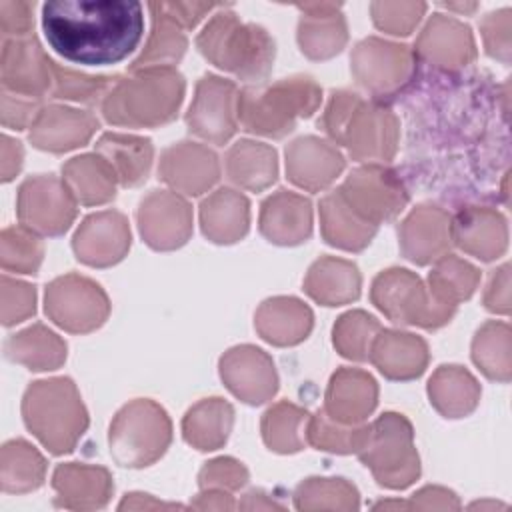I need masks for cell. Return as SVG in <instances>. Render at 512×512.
Returning <instances> with one entry per match:
<instances>
[{
    "label": "cell",
    "instance_id": "19",
    "mask_svg": "<svg viewBox=\"0 0 512 512\" xmlns=\"http://www.w3.org/2000/svg\"><path fill=\"white\" fill-rule=\"evenodd\" d=\"M158 178L182 194L198 196L220 178L218 158L208 146L178 142L162 152Z\"/></svg>",
    "mask_w": 512,
    "mask_h": 512
},
{
    "label": "cell",
    "instance_id": "21",
    "mask_svg": "<svg viewBox=\"0 0 512 512\" xmlns=\"http://www.w3.org/2000/svg\"><path fill=\"white\" fill-rule=\"evenodd\" d=\"M344 168V156L316 136H302L286 148L288 178L310 192L332 184Z\"/></svg>",
    "mask_w": 512,
    "mask_h": 512
},
{
    "label": "cell",
    "instance_id": "30",
    "mask_svg": "<svg viewBox=\"0 0 512 512\" xmlns=\"http://www.w3.org/2000/svg\"><path fill=\"white\" fill-rule=\"evenodd\" d=\"M254 326L258 334L274 346L302 342L312 330V312L298 298H270L256 310Z\"/></svg>",
    "mask_w": 512,
    "mask_h": 512
},
{
    "label": "cell",
    "instance_id": "56",
    "mask_svg": "<svg viewBox=\"0 0 512 512\" xmlns=\"http://www.w3.org/2000/svg\"><path fill=\"white\" fill-rule=\"evenodd\" d=\"M508 286H510V282H508V264H504L490 278V284H488V290H486V296H484V304H486L488 310L508 314V310H510Z\"/></svg>",
    "mask_w": 512,
    "mask_h": 512
},
{
    "label": "cell",
    "instance_id": "44",
    "mask_svg": "<svg viewBox=\"0 0 512 512\" xmlns=\"http://www.w3.org/2000/svg\"><path fill=\"white\" fill-rule=\"evenodd\" d=\"M370 424H342L318 410L308 418L306 442L318 450L336 454H358L368 440Z\"/></svg>",
    "mask_w": 512,
    "mask_h": 512
},
{
    "label": "cell",
    "instance_id": "29",
    "mask_svg": "<svg viewBox=\"0 0 512 512\" xmlns=\"http://www.w3.org/2000/svg\"><path fill=\"white\" fill-rule=\"evenodd\" d=\"M368 360L390 380H412L418 378L428 364V346L420 336L380 330L372 342Z\"/></svg>",
    "mask_w": 512,
    "mask_h": 512
},
{
    "label": "cell",
    "instance_id": "36",
    "mask_svg": "<svg viewBox=\"0 0 512 512\" xmlns=\"http://www.w3.org/2000/svg\"><path fill=\"white\" fill-rule=\"evenodd\" d=\"M226 174L240 188L260 192L278 176L276 150L262 142L240 140L226 154Z\"/></svg>",
    "mask_w": 512,
    "mask_h": 512
},
{
    "label": "cell",
    "instance_id": "47",
    "mask_svg": "<svg viewBox=\"0 0 512 512\" xmlns=\"http://www.w3.org/2000/svg\"><path fill=\"white\" fill-rule=\"evenodd\" d=\"M380 330V322L364 310L346 312L334 324V346L344 358L368 360L372 342Z\"/></svg>",
    "mask_w": 512,
    "mask_h": 512
},
{
    "label": "cell",
    "instance_id": "58",
    "mask_svg": "<svg viewBox=\"0 0 512 512\" xmlns=\"http://www.w3.org/2000/svg\"><path fill=\"white\" fill-rule=\"evenodd\" d=\"M162 8L182 26V28H192L196 22L210 12L212 8H218V4H198V2H160Z\"/></svg>",
    "mask_w": 512,
    "mask_h": 512
},
{
    "label": "cell",
    "instance_id": "45",
    "mask_svg": "<svg viewBox=\"0 0 512 512\" xmlns=\"http://www.w3.org/2000/svg\"><path fill=\"white\" fill-rule=\"evenodd\" d=\"M472 358L476 366L490 378L510 380V326L506 322H486L474 336Z\"/></svg>",
    "mask_w": 512,
    "mask_h": 512
},
{
    "label": "cell",
    "instance_id": "43",
    "mask_svg": "<svg viewBox=\"0 0 512 512\" xmlns=\"http://www.w3.org/2000/svg\"><path fill=\"white\" fill-rule=\"evenodd\" d=\"M478 280L480 274L472 264L454 254H444L428 274V288L438 302L456 308L474 294Z\"/></svg>",
    "mask_w": 512,
    "mask_h": 512
},
{
    "label": "cell",
    "instance_id": "32",
    "mask_svg": "<svg viewBox=\"0 0 512 512\" xmlns=\"http://www.w3.org/2000/svg\"><path fill=\"white\" fill-rule=\"evenodd\" d=\"M360 286L362 278L356 264L334 256L316 260L304 278L306 294L324 306H340L356 300Z\"/></svg>",
    "mask_w": 512,
    "mask_h": 512
},
{
    "label": "cell",
    "instance_id": "62",
    "mask_svg": "<svg viewBox=\"0 0 512 512\" xmlns=\"http://www.w3.org/2000/svg\"><path fill=\"white\" fill-rule=\"evenodd\" d=\"M266 494L264 492H260L258 490V498L260 500H256V496H254V492H248L246 494V500L240 504V508H248V510H252V508H282L280 504H276V502H272V500H262Z\"/></svg>",
    "mask_w": 512,
    "mask_h": 512
},
{
    "label": "cell",
    "instance_id": "10",
    "mask_svg": "<svg viewBox=\"0 0 512 512\" xmlns=\"http://www.w3.org/2000/svg\"><path fill=\"white\" fill-rule=\"evenodd\" d=\"M44 308L48 318L60 328L86 334L104 324L110 302L104 290L90 278L66 274L46 286Z\"/></svg>",
    "mask_w": 512,
    "mask_h": 512
},
{
    "label": "cell",
    "instance_id": "51",
    "mask_svg": "<svg viewBox=\"0 0 512 512\" xmlns=\"http://www.w3.org/2000/svg\"><path fill=\"white\" fill-rule=\"evenodd\" d=\"M36 290L34 286L2 276V324L12 326L34 314Z\"/></svg>",
    "mask_w": 512,
    "mask_h": 512
},
{
    "label": "cell",
    "instance_id": "11",
    "mask_svg": "<svg viewBox=\"0 0 512 512\" xmlns=\"http://www.w3.org/2000/svg\"><path fill=\"white\" fill-rule=\"evenodd\" d=\"M76 218V198L52 174L32 176L18 190V220L36 234L60 236Z\"/></svg>",
    "mask_w": 512,
    "mask_h": 512
},
{
    "label": "cell",
    "instance_id": "31",
    "mask_svg": "<svg viewBox=\"0 0 512 512\" xmlns=\"http://www.w3.org/2000/svg\"><path fill=\"white\" fill-rule=\"evenodd\" d=\"M250 204L236 190L220 188L200 206V226L208 240L232 244L246 236L250 224Z\"/></svg>",
    "mask_w": 512,
    "mask_h": 512
},
{
    "label": "cell",
    "instance_id": "27",
    "mask_svg": "<svg viewBox=\"0 0 512 512\" xmlns=\"http://www.w3.org/2000/svg\"><path fill=\"white\" fill-rule=\"evenodd\" d=\"M452 240L468 254L494 260L508 244L506 220L492 208H464L450 222Z\"/></svg>",
    "mask_w": 512,
    "mask_h": 512
},
{
    "label": "cell",
    "instance_id": "13",
    "mask_svg": "<svg viewBox=\"0 0 512 512\" xmlns=\"http://www.w3.org/2000/svg\"><path fill=\"white\" fill-rule=\"evenodd\" d=\"M338 192L356 214L374 226L392 220L408 202V192L398 176L380 164L356 168Z\"/></svg>",
    "mask_w": 512,
    "mask_h": 512
},
{
    "label": "cell",
    "instance_id": "42",
    "mask_svg": "<svg viewBox=\"0 0 512 512\" xmlns=\"http://www.w3.org/2000/svg\"><path fill=\"white\" fill-rule=\"evenodd\" d=\"M310 414L290 402H278L262 416V438L274 452H298L306 444Z\"/></svg>",
    "mask_w": 512,
    "mask_h": 512
},
{
    "label": "cell",
    "instance_id": "6",
    "mask_svg": "<svg viewBox=\"0 0 512 512\" xmlns=\"http://www.w3.org/2000/svg\"><path fill=\"white\" fill-rule=\"evenodd\" d=\"M200 52L218 68L246 82L268 76L274 60V40L256 24H242L234 12L214 14L196 40Z\"/></svg>",
    "mask_w": 512,
    "mask_h": 512
},
{
    "label": "cell",
    "instance_id": "50",
    "mask_svg": "<svg viewBox=\"0 0 512 512\" xmlns=\"http://www.w3.org/2000/svg\"><path fill=\"white\" fill-rule=\"evenodd\" d=\"M372 20L376 28L404 36L414 30L420 16L426 10V4L422 2H374L370 6Z\"/></svg>",
    "mask_w": 512,
    "mask_h": 512
},
{
    "label": "cell",
    "instance_id": "8",
    "mask_svg": "<svg viewBox=\"0 0 512 512\" xmlns=\"http://www.w3.org/2000/svg\"><path fill=\"white\" fill-rule=\"evenodd\" d=\"M358 456L372 470L378 484L386 488H406L420 474L414 432L402 414L386 412L372 422Z\"/></svg>",
    "mask_w": 512,
    "mask_h": 512
},
{
    "label": "cell",
    "instance_id": "57",
    "mask_svg": "<svg viewBox=\"0 0 512 512\" xmlns=\"http://www.w3.org/2000/svg\"><path fill=\"white\" fill-rule=\"evenodd\" d=\"M408 508H448V510H458L460 502L456 500V496L446 490V488H438V486H426L420 492L414 494L412 502H408Z\"/></svg>",
    "mask_w": 512,
    "mask_h": 512
},
{
    "label": "cell",
    "instance_id": "16",
    "mask_svg": "<svg viewBox=\"0 0 512 512\" xmlns=\"http://www.w3.org/2000/svg\"><path fill=\"white\" fill-rule=\"evenodd\" d=\"M220 376L226 388L248 404H262L278 390L272 358L250 344L230 348L220 358Z\"/></svg>",
    "mask_w": 512,
    "mask_h": 512
},
{
    "label": "cell",
    "instance_id": "37",
    "mask_svg": "<svg viewBox=\"0 0 512 512\" xmlns=\"http://www.w3.org/2000/svg\"><path fill=\"white\" fill-rule=\"evenodd\" d=\"M428 396L442 416L462 418L476 408L480 386L462 366H440L428 382Z\"/></svg>",
    "mask_w": 512,
    "mask_h": 512
},
{
    "label": "cell",
    "instance_id": "3",
    "mask_svg": "<svg viewBox=\"0 0 512 512\" xmlns=\"http://www.w3.org/2000/svg\"><path fill=\"white\" fill-rule=\"evenodd\" d=\"M324 132L348 148L356 160H390L398 142V120L382 106L364 102L358 94L334 92L320 120Z\"/></svg>",
    "mask_w": 512,
    "mask_h": 512
},
{
    "label": "cell",
    "instance_id": "54",
    "mask_svg": "<svg viewBox=\"0 0 512 512\" xmlns=\"http://www.w3.org/2000/svg\"><path fill=\"white\" fill-rule=\"evenodd\" d=\"M510 10H500L488 14L482 22V36L486 42V52L502 62L510 60Z\"/></svg>",
    "mask_w": 512,
    "mask_h": 512
},
{
    "label": "cell",
    "instance_id": "35",
    "mask_svg": "<svg viewBox=\"0 0 512 512\" xmlns=\"http://www.w3.org/2000/svg\"><path fill=\"white\" fill-rule=\"evenodd\" d=\"M62 180L76 202L84 206L106 204L116 196V174L100 154H82L62 166Z\"/></svg>",
    "mask_w": 512,
    "mask_h": 512
},
{
    "label": "cell",
    "instance_id": "7",
    "mask_svg": "<svg viewBox=\"0 0 512 512\" xmlns=\"http://www.w3.org/2000/svg\"><path fill=\"white\" fill-rule=\"evenodd\" d=\"M172 424L154 400H132L110 424V452L120 466L140 468L156 462L168 448Z\"/></svg>",
    "mask_w": 512,
    "mask_h": 512
},
{
    "label": "cell",
    "instance_id": "23",
    "mask_svg": "<svg viewBox=\"0 0 512 512\" xmlns=\"http://www.w3.org/2000/svg\"><path fill=\"white\" fill-rule=\"evenodd\" d=\"M98 128L90 112L68 106H46L30 126V142L46 152H66L86 144Z\"/></svg>",
    "mask_w": 512,
    "mask_h": 512
},
{
    "label": "cell",
    "instance_id": "52",
    "mask_svg": "<svg viewBox=\"0 0 512 512\" xmlns=\"http://www.w3.org/2000/svg\"><path fill=\"white\" fill-rule=\"evenodd\" d=\"M246 480H248V470L234 458H216L208 462L198 476L202 490L218 488V490L232 492L242 488Z\"/></svg>",
    "mask_w": 512,
    "mask_h": 512
},
{
    "label": "cell",
    "instance_id": "34",
    "mask_svg": "<svg viewBox=\"0 0 512 512\" xmlns=\"http://www.w3.org/2000/svg\"><path fill=\"white\" fill-rule=\"evenodd\" d=\"M320 226H322V236L328 244L342 250H352V252H358L364 246H368L378 228L368 220H364L360 214H356L348 206V202L340 196L338 190L322 198Z\"/></svg>",
    "mask_w": 512,
    "mask_h": 512
},
{
    "label": "cell",
    "instance_id": "38",
    "mask_svg": "<svg viewBox=\"0 0 512 512\" xmlns=\"http://www.w3.org/2000/svg\"><path fill=\"white\" fill-rule=\"evenodd\" d=\"M6 358L28 366L30 370H56L66 360V342L42 324H34L4 344Z\"/></svg>",
    "mask_w": 512,
    "mask_h": 512
},
{
    "label": "cell",
    "instance_id": "46",
    "mask_svg": "<svg viewBox=\"0 0 512 512\" xmlns=\"http://www.w3.org/2000/svg\"><path fill=\"white\" fill-rule=\"evenodd\" d=\"M298 510H356L358 490L344 478H308L296 492Z\"/></svg>",
    "mask_w": 512,
    "mask_h": 512
},
{
    "label": "cell",
    "instance_id": "33",
    "mask_svg": "<svg viewBox=\"0 0 512 512\" xmlns=\"http://www.w3.org/2000/svg\"><path fill=\"white\" fill-rule=\"evenodd\" d=\"M96 154L110 164L122 186H138L148 178L154 150L148 138L106 132L96 142Z\"/></svg>",
    "mask_w": 512,
    "mask_h": 512
},
{
    "label": "cell",
    "instance_id": "26",
    "mask_svg": "<svg viewBox=\"0 0 512 512\" xmlns=\"http://www.w3.org/2000/svg\"><path fill=\"white\" fill-rule=\"evenodd\" d=\"M416 52L440 68H460L476 56L470 28L444 14H434L424 26Z\"/></svg>",
    "mask_w": 512,
    "mask_h": 512
},
{
    "label": "cell",
    "instance_id": "1",
    "mask_svg": "<svg viewBox=\"0 0 512 512\" xmlns=\"http://www.w3.org/2000/svg\"><path fill=\"white\" fill-rule=\"evenodd\" d=\"M44 36L64 60L106 66L142 40V4L128 0H54L42 6Z\"/></svg>",
    "mask_w": 512,
    "mask_h": 512
},
{
    "label": "cell",
    "instance_id": "22",
    "mask_svg": "<svg viewBox=\"0 0 512 512\" xmlns=\"http://www.w3.org/2000/svg\"><path fill=\"white\" fill-rule=\"evenodd\" d=\"M56 506L68 510H96L106 506L114 484L106 468L88 464H60L52 474Z\"/></svg>",
    "mask_w": 512,
    "mask_h": 512
},
{
    "label": "cell",
    "instance_id": "55",
    "mask_svg": "<svg viewBox=\"0 0 512 512\" xmlns=\"http://www.w3.org/2000/svg\"><path fill=\"white\" fill-rule=\"evenodd\" d=\"M0 28L4 38L32 36V4L28 2H0Z\"/></svg>",
    "mask_w": 512,
    "mask_h": 512
},
{
    "label": "cell",
    "instance_id": "12",
    "mask_svg": "<svg viewBox=\"0 0 512 512\" xmlns=\"http://www.w3.org/2000/svg\"><path fill=\"white\" fill-rule=\"evenodd\" d=\"M350 62L352 74L360 86L376 96H388L410 82L416 56L404 44L366 38L354 46Z\"/></svg>",
    "mask_w": 512,
    "mask_h": 512
},
{
    "label": "cell",
    "instance_id": "40",
    "mask_svg": "<svg viewBox=\"0 0 512 512\" xmlns=\"http://www.w3.org/2000/svg\"><path fill=\"white\" fill-rule=\"evenodd\" d=\"M152 10V34L144 52L130 66L132 72L146 68H174L186 50V36L182 26L162 8V4H150Z\"/></svg>",
    "mask_w": 512,
    "mask_h": 512
},
{
    "label": "cell",
    "instance_id": "49",
    "mask_svg": "<svg viewBox=\"0 0 512 512\" xmlns=\"http://www.w3.org/2000/svg\"><path fill=\"white\" fill-rule=\"evenodd\" d=\"M116 78L86 76L68 68L52 64V98H68L78 102H94L104 98Z\"/></svg>",
    "mask_w": 512,
    "mask_h": 512
},
{
    "label": "cell",
    "instance_id": "53",
    "mask_svg": "<svg viewBox=\"0 0 512 512\" xmlns=\"http://www.w3.org/2000/svg\"><path fill=\"white\" fill-rule=\"evenodd\" d=\"M40 98H30L2 90V124L8 128L24 130L30 128L40 114Z\"/></svg>",
    "mask_w": 512,
    "mask_h": 512
},
{
    "label": "cell",
    "instance_id": "2",
    "mask_svg": "<svg viewBox=\"0 0 512 512\" xmlns=\"http://www.w3.org/2000/svg\"><path fill=\"white\" fill-rule=\"evenodd\" d=\"M182 98L184 78L174 68H146L134 78H116L102 98V114L116 126H160L176 116Z\"/></svg>",
    "mask_w": 512,
    "mask_h": 512
},
{
    "label": "cell",
    "instance_id": "9",
    "mask_svg": "<svg viewBox=\"0 0 512 512\" xmlns=\"http://www.w3.org/2000/svg\"><path fill=\"white\" fill-rule=\"evenodd\" d=\"M370 298L392 322L422 328H438L450 322L456 312L454 306L438 302L430 288L404 268L380 272L372 282Z\"/></svg>",
    "mask_w": 512,
    "mask_h": 512
},
{
    "label": "cell",
    "instance_id": "39",
    "mask_svg": "<svg viewBox=\"0 0 512 512\" xmlns=\"http://www.w3.org/2000/svg\"><path fill=\"white\" fill-rule=\"evenodd\" d=\"M234 410L222 398H208L192 406L182 420V434L198 450H216L226 444L232 430Z\"/></svg>",
    "mask_w": 512,
    "mask_h": 512
},
{
    "label": "cell",
    "instance_id": "59",
    "mask_svg": "<svg viewBox=\"0 0 512 512\" xmlns=\"http://www.w3.org/2000/svg\"><path fill=\"white\" fill-rule=\"evenodd\" d=\"M22 166V146L10 136H2V180L8 182L18 174Z\"/></svg>",
    "mask_w": 512,
    "mask_h": 512
},
{
    "label": "cell",
    "instance_id": "48",
    "mask_svg": "<svg viewBox=\"0 0 512 512\" xmlns=\"http://www.w3.org/2000/svg\"><path fill=\"white\" fill-rule=\"evenodd\" d=\"M0 246V260L6 272L12 270L22 274H36L44 256V246L36 232L28 230L26 226L4 228Z\"/></svg>",
    "mask_w": 512,
    "mask_h": 512
},
{
    "label": "cell",
    "instance_id": "20",
    "mask_svg": "<svg viewBox=\"0 0 512 512\" xmlns=\"http://www.w3.org/2000/svg\"><path fill=\"white\" fill-rule=\"evenodd\" d=\"M402 254L416 264H430L442 258L450 246V216L434 206L420 204L398 228Z\"/></svg>",
    "mask_w": 512,
    "mask_h": 512
},
{
    "label": "cell",
    "instance_id": "5",
    "mask_svg": "<svg viewBox=\"0 0 512 512\" xmlns=\"http://www.w3.org/2000/svg\"><path fill=\"white\" fill-rule=\"evenodd\" d=\"M320 100L322 90L308 76L244 88L238 96V122L248 132L282 138L294 130L298 118H308Z\"/></svg>",
    "mask_w": 512,
    "mask_h": 512
},
{
    "label": "cell",
    "instance_id": "60",
    "mask_svg": "<svg viewBox=\"0 0 512 512\" xmlns=\"http://www.w3.org/2000/svg\"><path fill=\"white\" fill-rule=\"evenodd\" d=\"M194 508H216V510H230L234 508V502H232V496L226 492V490H218V488H208V490H202L200 498L196 502H192Z\"/></svg>",
    "mask_w": 512,
    "mask_h": 512
},
{
    "label": "cell",
    "instance_id": "18",
    "mask_svg": "<svg viewBox=\"0 0 512 512\" xmlns=\"http://www.w3.org/2000/svg\"><path fill=\"white\" fill-rule=\"evenodd\" d=\"M72 248L76 258L88 266H112L120 262L130 248L128 220L116 210L90 214L76 230Z\"/></svg>",
    "mask_w": 512,
    "mask_h": 512
},
{
    "label": "cell",
    "instance_id": "28",
    "mask_svg": "<svg viewBox=\"0 0 512 512\" xmlns=\"http://www.w3.org/2000/svg\"><path fill=\"white\" fill-rule=\"evenodd\" d=\"M298 8L302 10L298 24L300 50L312 60H326L338 54L348 40L340 4L316 2L300 4Z\"/></svg>",
    "mask_w": 512,
    "mask_h": 512
},
{
    "label": "cell",
    "instance_id": "41",
    "mask_svg": "<svg viewBox=\"0 0 512 512\" xmlns=\"http://www.w3.org/2000/svg\"><path fill=\"white\" fill-rule=\"evenodd\" d=\"M46 476V460L24 440H10L0 454V482L4 492L36 490Z\"/></svg>",
    "mask_w": 512,
    "mask_h": 512
},
{
    "label": "cell",
    "instance_id": "15",
    "mask_svg": "<svg viewBox=\"0 0 512 512\" xmlns=\"http://www.w3.org/2000/svg\"><path fill=\"white\" fill-rule=\"evenodd\" d=\"M138 228L154 250H174L192 234L190 204L174 192L154 190L138 206Z\"/></svg>",
    "mask_w": 512,
    "mask_h": 512
},
{
    "label": "cell",
    "instance_id": "25",
    "mask_svg": "<svg viewBox=\"0 0 512 512\" xmlns=\"http://www.w3.org/2000/svg\"><path fill=\"white\" fill-rule=\"evenodd\" d=\"M378 386L374 378L358 368H340L332 374L324 412L342 424H362L374 410Z\"/></svg>",
    "mask_w": 512,
    "mask_h": 512
},
{
    "label": "cell",
    "instance_id": "14",
    "mask_svg": "<svg viewBox=\"0 0 512 512\" xmlns=\"http://www.w3.org/2000/svg\"><path fill=\"white\" fill-rule=\"evenodd\" d=\"M238 96L234 82L214 74L202 76L186 114L190 132L208 142L226 144L238 128Z\"/></svg>",
    "mask_w": 512,
    "mask_h": 512
},
{
    "label": "cell",
    "instance_id": "61",
    "mask_svg": "<svg viewBox=\"0 0 512 512\" xmlns=\"http://www.w3.org/2000/svg\"><path fill=\"white\" fill-rule=\"evenodd\" d=\"M120 510H142V508H180L178 504H164L158 500H152L148 494H126V498L118 506Z\"/></svg>",
    "mask_w": 512,
    "mask_h": 512
},
{
    "label": "cell",
    "instance_id": "4",
    "mask_svg": "<svg viewBox=\"0 0 512 512\" xmlns=\"http://www.w3.org/2000/svg\"><path fill=\"white\" fill-rule=\"evenodd\" d=\"M28 430L52 452H70L88 426V414L70 378L32 382L22 400Z\"/></svg>",
    "mask_w": 512,
    "mask_h": 512
},
{
    "label": "cell",
    "instance_id": "24",
    "mask_svg": "<svg viewBox=\"0 0 512 512\" xmlns=\"http://www.w3.org/2000/svg\"><path fill=\"white\" fill-rule=\"evenodd\" d=\"M260 232L268 242L280 246L306 242L312 232L310 200L288 190L268 196L260 208Z\"/></svg>",
    "mask_w": 512,
    "mask_h": 512
},
{
    "label": "cell",
    "instance_id": "17",
    "mask_svg": "<svg viewBox=\"0 0 512 512\" xmlns=\"http://www.w3.org/2000/svg\"><path fill=\"white\" fill-rule=\"evenodd\" d=\"M52 64L34 36L4 40L2 90L42 100L52 92Z\"/></svg>",
    "mask_w": 512,
    "mask_h": 512
}]
</instances>
